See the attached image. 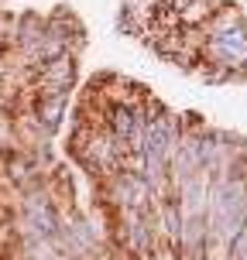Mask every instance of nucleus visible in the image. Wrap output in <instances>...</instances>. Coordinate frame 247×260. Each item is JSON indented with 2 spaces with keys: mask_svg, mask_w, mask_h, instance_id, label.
Instances as JSON below:
<instances>
[{
  "mask_svg": "<svg viewBox=\"0 0 247 260\" xmlns=\"http://www.w3.org/2000/svg\"><path fill=\"white\" fill-rule=\"evenodd\" d=\"M213 52L220 55L223 62H240V58H247V35L227 27V31H220L213 38Z\"/></svg>",
  "mask_w": 247,
  "mask_h": 260,
  "instance_id": "nucleus-1",
  "label": "nucleus"
},
{
  "mask_svg": "<svg viewBox=\"0 0 247 260\" xmlns=\"http://www.w3.org/2000/svg\"><path fill=\"white\" fill-rule=\"evenodd\" d=\"M230 195H234V188H223V195L216 199V226L227 230V233H230V230L237 233V230H240L237 222L244 219V199L237 195V202H230Z\"/></svg>",
  "mask_w": 247,
  "mask_h": 260,
  "instance_id": "nucleus-2",
  "label": "nucleus"
}]
</instances>
